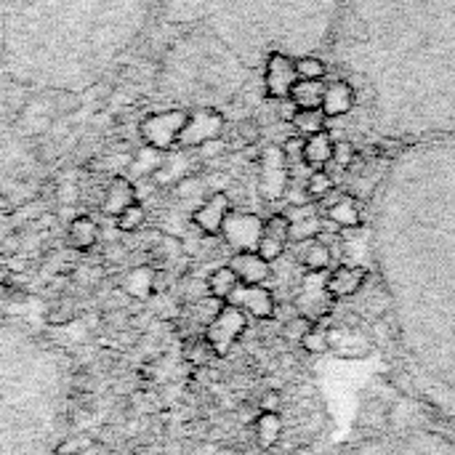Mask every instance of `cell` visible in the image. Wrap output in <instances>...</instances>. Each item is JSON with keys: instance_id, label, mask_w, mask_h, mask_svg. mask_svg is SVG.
I'll use <instances>...</instances> for the list:
<instances>
[{"instance_id": "1", "label": "cell", "mask_w": 455, "mask_h": 455, "mask_svg": "<svg viewBox=\"0 0 455 455\" xmlns=\"http://www.w3.org/2000/svg\"><path fill=\"white\" fill-rule=\"evenodd\" d=\"M381 415L384 423L357 421L365 434L346 442L338 455H455V421L418 397L394 388V400L384 405Z\"/></svg>"}, {"instance_id": "2", "label": "cell", "mask_w": 455, "mask_h": 455, "mask_svg": "<svg viewBox=\"0 0 455 455\" xmlns=\"http://www.w3.org/2000/svg\"><path fill=\"white\" fill-rule=\"evenodd\" d=\"M290 187V163L282 146L269 144L258 157V192L264 200H282Z\"/></svg>"}, {"instance_id": "3", "label": "cell", "mask_w": 455, "mask_h": 455, "mask_svg": "<svg viewBox=\"0 0 455 455\" xmlns=\"http://www.w3.org/2000/svg\"><path fill=\"white\" fill-rule=\"evenodd\" d=\"M248 330V314L240 311L232 304H224V309L216 314V320L202 330L205 341L213 346V352L219 357H226L234 349V344L240 341Z\"/></svg>"}, {"instance_id": "4", "label": "cell", "mask_w": 455, "mask_h": 455, "mask_svg": "<svg viewBox=\"0 0 455 455\" xmlns=\"http://www.w3.org/2000/svg\"><path fill=\"white\" fill-rule=\"evenodd\" d=\"M189 112L184 110H166L157 112V115H149L142 120V139H144L146 146L152 149H160V152H168L171 146L178 144V136H181V128L187 122Z\"/></svg>"}, {"instance_id": "5", "label": "cell", "mask_w": 455, "mask_h": 455, "mask_svg": "<svg viewBox=\"0 0 455 455\" xmlns=\"http://www.w3.org/2000/svg\"><path fill=\"white\" fill-rule=\"evenodd\" d=\"M224 115L219 110H211V107H205V110H195L187 115V122H184V128H181V136H178V146L181 149H195V146H205L211 144V142H219L224 134Z\"/></svg>"}, {"instance_id": "6", "label": "cell", "mask_w": 455, "mask_h": 455, "mask_svg": "<svg viewBox=\"0 0 455 455\" xmlns=\"http://www.w3.org/2000/svg\"><path fill=\"white\" fill-rule=\"evenodd\" d=\"M264 234V219L248 211H229L224 219L221 237L224 243L232 248V253H243V250H255V245Z\"/></svg>"}, {"instance_id": "7", "label": "cell", "mask_w": 455, "mask_h": 455, "mask_svg": "<svg viewBox=\"0 0 455 455\" xmlns=\"http://www.w3.org/2000/svg\"><path fill=\"white\" fill-rule=\"evenodd\" d=\"M226 304L237 306L240 311H245L248 317H253L258 322H267L277 314V299L267 285H237L232 290V296L226 299Z\"/></svg>"}, {"instance_id": "8", "label": "cell", "mask_w": 455, "mask_h": 455, "mask_svg": "<svg viewBox=\"0 0 455 455\" xmlns=\"http://www.w3.org/2000/svg\"><path fill=\"white\" fill-rule=\"evenodd\" d=\"M296 59H290V56L280 54H269L267 59V72H264V91H267V96L272 101L277 99H288L290 96V88L296 86Z\"/></svg>"}, {"instance_id": "9", "label": "cell", "mask_w": 455, "mask_h": 455, "mask_svg": "<svg viewBox=\"0 0 455 455\" xmlns=\"http://www.w3.org/2000/svg\"><path fill=\"white\" fill-rule=\"evenodd\" d=\"M229 211H232V197L226 192H213L195 208L192 224H195L197 232L216 237V234H221L224 219L229 216Z\"/></svg>"}, {"instance_id": "10", "label": "cell", "mask_w": 455, "mask_h": 455, "mask_svg": "<svg viewBox=\"0 0 455 455\" xmlns=\"http://www.w3.org/2000/svg\"><path fill=\"white\" fill-rule=\"evenodd\" d=\"M367 277H370V272L365 267H359V264H344V267H335L328 277H325V296L333 301H344V299H352L357 296L359 290L365 288Z\"/></svg>"}, {"instance_id": "11", "label": "cell", "mask_w": 455, "mask_h": 455, "mask_svg": "<svg viewBox=\"0 0 455 455\" xmlns=\"http://www.w3.org/2000/svg\"><path fill=\"white\" fill-rule=\"evenodd\" d=\"M373 349H376V344L362 330H349V328L328 330V352L341 357V359H365Z\"/></svg>"}, {"instance_id": "12", "label": "cell", "mask_w": 455, "mask_h": 455, "mask_svg": "<svg viewBox=\"0 0 455 455\" xmlns=\"http://www.w3.org/2000/svg\"><path fill=\"white\" fill-rule=\"evenodd\" d=\"M229 267H232V272L243 285H267V280L272 277V264L264 261L255 250L232 253Z\"/></svg>"}, {"instance_id": "13", "label": "cell", "mask_w": 455, "mask_h": 455, "mask_svg": "<svg viewBox=\"0 0 455 455\" xmlns=\"http://www.w3.org/2000/svg\"><path fill=\"white\" fill-rule=\"evenodd\" d=\"M136 200H139V192H136L134 181L128 176H115L101 192V211L115 219Z\"/></svg>"}, {"instance_id": "14", "label": "cell", "mask_w": 455, "mask_h": 455, "mask_svg": "<svg viewBox=\"0 0 455 455\" xmlns=\"http://www.w3.org/2000/svg\"><path fill=\"white\" fill-rule=\"evenodd\" d=\"M355 107V91L349 83L344 80H335V83H328L325 86V93H322V107L328 120H335V117H344L346 112Z\"/></svg>"}, {"instance_id": "15", "label": "cell", "mask_w": 455, "mask_h": 455, "mask_svg": "<svg viewBox=\"0 0 455 455\" xmlns=\"http://www.w3.org/2000/svg\"><path fill=\"white\" fill-rule=\"evenodd\" d=\"M333 146H335V139L328 134V131H317V134L311 136H304V155H301V163L309 168L330 166Z\"/></svg>"}, {"instance_id": "16", "label": "cell", "mask_w": 455, "mask_h": 455, "mask_svg": "<svg viewBox=\"0 0 455 455\" xmlns=\"http://www.w3.org/2000/svg\"><path fill=\"white\" fill-rule=\"evenodd\" d=\"M325 219L333 224L335 229H359L362 226L359 202L355 197H346V195H341L330 208H325Z\"/></svg>"}, {"instance_id": "17", "label": "cell", "mask_w": 455, "mask_h": 455, "mask_svg": "<svg viewBox=\"0 0 455 455\" xmlns=\"http://www.w3.org/2000/svg\"><path fill=\"white\" fill-rule=\"evenodd\" d=\"M296 245H301L299 261L304 264V269H306V272H311V275H320V272H328V269H330L333 253H330V248L322 243L320 237L306 240V243H296Z\"/></svg>"}, {"instance_id": "18", "label": "cell", "mask_w": 455, "mask_h": 455, "mask_svg": "<svg viewBox=\"0 0 455 455\" xmlns=\"http://www.w3.org/2000/svg\"><path fill=\"white\" fill-rule=\"evenodd\" d=\"M152 280H155V269L149 267H134L125 272L120 282V290H125L131 299L146 301L152 296Z\"/></svg>"}, {"instance_id": "19", "label": "cell", "mask_w": 455, "mask_h": 455, "mask_svg": "<svg viewBox=\"0 0 455 455\" xmlns=\"http://www.w3.org/2000/svg\"><path fill=\"white\" fill-rule=\"evenodd\" d=\"M253 434L261 450H272L280 442V437H282V418H280V413H258V418L253 421Z\"/></svg>"}, {"instance_id": "20", "label": "cell", "mask_w": 455, "mask_h": 455, "mask_svg": "<svg viewBox=\"0 0 455 455\" xmlns=\"http://www.w3.org/2000/svg\"><path fill=\"white\" fill-rule=\"evenodd\" d=\"M322 93H325V83L322 80H296V86L290 88L288 99L299 110H314V107H322Z\"/></svg>"}, {"instance_id": "21", "label": "cell", "mask_w": 455, "mask_h": 455, "mask_svg": "<svg viewBox=\"0 0 455 455\" xmlns=\"http://www.w3.org/2000/svg\"><path fill=\"white\" fill-rule=\"evenodd\" d=\"M67 237L75 250H91L99 240V224L93 221L91 216H78L75 221L69 224Z\"/></svg>"}, {"instance_id": "22", "label": "cell", "mask_w": 455, "mask_h": 455, "mask_svg": "<svg viewBox=\"0 0 455 455\" xmlns=\"http://www.w3.org/2000/svg\"><path fill=\"white\" fill-rule=\"evenodd\" d=\"M205 285H208V293H211L213 299L226 301L232 296V290L240 285V280H237V275L232 272L229 264H221V267H216L211 275L205 277Z\"/></svg>"}, {"instance_id": "23", "label": "cell", "mask_w": 455, "mask_h": 455, "mask_svg": "<svg viewBox=\"0 0 455 455\" xmlns=\"http://www.w3.org/2000/svg\"><path fill=\"white\" fill-rule=\"evenodd\" d=\"M181 352H184V362L192 367H205L213 362V357H216V352H213V346L205 341V335H197V338H192V341H184L181 344Z\"/></svg>"}, {"instance_id": "24", "label": "cell", "mask_w": 455, "mask_h": 455, "mask_svg": "<svg viewBox=\"0 0 455 455\" xmlns=\"http://www.w3.org/2000/svg\"><path fill=\"white\" fill-rule=\"evenodd\" d=\"M325 122H328L325 112H322L320 107H314V110H296L290 125L296 128L299 136H311L317 134V131H325Z\"/></svg>"}, {"instance_id": "25", "label": "cell", "mask_w": 455, "mask_h": 455, "mask_svg": "<svg viewBox=\"0 0 455 455\" xmlns=\"http://www.w3.org/2000/svg\"><path fill=\"white\" fill-rule=\"evenodd\" d=\"M304 189H306V195H309L311 200H322L325 195H330L335 189V181L328 171L314 168L309 176H306V181H304Z\"/></svg>"}, {"instance_id": "26", "label": "cell", "mask_w": 455, "mask_h": 455, "mask_svg": "<svg viewBox=\"0 0 455 455\" xmlns=\"http://www.w3.org/2000/svg\"><path fill=\"white\" fill-rule=\"evenodd\" d=\"M144 221H146V208L139 200L131 202V205H128V208H125L120 216H115L117 229H120V232H128V234L139 232V229L144 226Z\"/></svg>"}, {"instance_id": "27", "label": "cell", "mask_w": 455, "mask_h": 455, "mask_svg": "<svg viewBox=\"0 0 455 455\" xmlns=\"http://www.w3.org/2000/svg\"><path fill=\"white\" fill-rule=\"evenodd\" d=\"M325 72H328V67L317 56H301V59H296V75H299V80H322Z\"/></svg>"}, {"instance_id": "28", "label": "cell", "mask_w": 455, "mask_h": 455, "mask_svg": "<svg viewBox=\"0 0 455 455\" xmlns=\"http://www.w3.org/2000/svg\"><path fill=\"white\" fill-rule=\"evenodd\" d=\"M264 234L275 237L280 243H290V219L285 213H272L269 219H264Z\"/></svg>"}, {"instance_id": "29", "label": "cell", "mask_w": 455, "mask_h": 455, "mask_svg": "<svg viewBox=\"0 0 455 455\" xmlns=\"http://www.w3.org/2000/svg\"><path fill=\"white\" fill-rule=\"evenodd\" d=\"M299 346L304 352H309V355H328V330L320 328V325H314L309 333L299 341Z\"/></svg>"}, {"instance_id": "30", "label": "cell", "mask_w": 455, "mask_h": 455, "mask_svg": "<svg viewBox=\"0 0 455 455\" xmlns=\"http://www.w3.org/2000/svg\"><path fill=\"white\" fill-rule=\"evenodd\" d=\"M311 328H314V320H311V317H306V314H296L293 320H288L282 325V335H285L288 341H296V344H299Z\"/></svg>"}, {"instance_id": "31", "label": "cell", "mask_w": 455, "mask_h": 455, "mask_svg": "<svg viewBox=\"0 0 455 455\" xmlns=\"http://www.w3.org/2000/svg\"><path fill=\"white\" fill-rule=\"evenodd\" d=\"M255 253L261 255L264 261H269V264H275V261H280L285 255V243H280V240L269 237V234H261V240L255 245Z\"/></svg>"}, {"instance_id": "32", "label": "cell", "mask_w": 455, "mask_h": 455, "mask_svg": "<svg viewBox=\"0 0 455 455\" xmlns=\"http://www.w3.org/2000/svg\"><path fill=\"white\" fill-rule=\"evenodd\" d=\"M357 160V149L349 142H335L333 146V160L330 163H335L338 168H352V163Z\"/></svg>"}, {"instance_id": "33", "label": "cell", "mask_w": 455, "mask_h": 455, "mask_svg": "<svg viewBox=\"0 0 455 455\" xmlns=\"http://www.w3.org/2000/svg\"><path fill=\"white\" fill-rule=\"evenodd\" d=\"M237 136L243 139L245 146H250L261 139V128H258V122L255 120H243L240 125H237Z\"/></svg>"}, {"instance_id": "34", "label": "cell", "mask_w": 455, "mask_h": 455, "mask_svg": "<svg viewBox=\"0 0 455 455\" xmlns=\"http://www.w3.org/2000/svg\"><path fill=\"white\" fill-rule=\"evenodd\" d=\"M280 408H282V394L280 391L269 388V391L261 394V400H258V410L261 413H280Z\"/></svg>"}, {"instance_id": "35", "label": "cell", "mask_w": 455, "mask_h": 455, "mask_svg": "<svg viewBox=\"0 0 455 455\" xmlns=\"http://www.w3.org/2000/svg\"><path fill=\"white\" fill-rule=\"evenodd\" d=\"M282 152L288 157V163L290 160H301V155H304V136H288L285 144H282Z\"/></svg>"}, {"instance_id": "36", "label": "cell", "mask_w": 455, "mask_h": 455, "mask_svg": "<svg viewBox=\"0 0 455 455\" xmlns=\"http://www.w3.org/2000/svg\"><path fill=\"white\" fill-rule=\"evenodd\" d=\"M163 171H176V168L171 166V163H168V160H163ZM189 171H192V168H187V171H184V173H171V184H178V181H181V178H187L189 176Z\"/></svg>"}, {"instance_id": "37", "label": "cell", "mask_w": 455, "mask_h": 455, "mask_svg": "<svg viewBox=\"0 0 455 455\" xmlns=\"http://www.w3.org/2000/svg\"><path fill=\"white\" fill-rule=\"evenodd\" d=\"M290 455H314V450H311L309 444H299V447H296Z\"/></svg>"}]
</instances>
